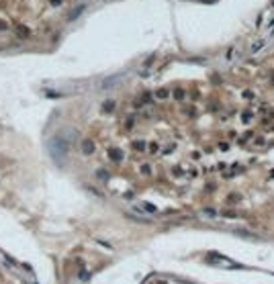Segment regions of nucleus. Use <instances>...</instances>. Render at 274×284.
Here are the masks:
<instances>
[{"label":"nucleus","mask_w":274,"mask_h":284,"mask_svg":"<svg viewBox=\"0 0 274 284\" xmlns=\"http://www.w3.org/2000/svg\"><path fill=\"white\" fill-rule=\"evenodd\" d=\"M270 39H272V37H262V35H260V37L250 45V53H252V55H258L262 49H268V41Z\"/></svg>","instance_id":"nucleus-1"},{"label":"nucleus","mask_w":274,"mask_h":284,"mask_svg":"<svg viewBox=\"0 0 274 284\" xmlns=\"http://www.w3.org/2000/svg\"><path fill=\"white\" fill-rule=\"evenodd\" d=\"M82 151H84V154H92V151H94V141L84 139V141H82Z\"/></svg>","instance_id":"nucleus-2"},{"label":"nucleus","mask_w":274,"mask_h":284,"mask_svg":"<svg viewBox=\"0 0 274 284\" xmlns=\"http://www.w3.org/2000/svg\"><path fill=\"white\" fill-rule=\"evenodd\" d=\"M109 158L113 159V162H121V159H123V154H121L119 149H109Z\"/></svg>","instance_id":"nucleus-3"},{"label":"nucleus","mask_w":274,"mask_h":284,"mask_svg":"<svg viewBox=\"0 0 274 284\" xmlns=\"http://www.w3.org/2000/svg\"><path fill=\"white\" fill-rule=\"evenodd\" d=\"M17 33H18V37H23V39H27L31 31H29L27 27H23V25H18V27H17Z\"/></svg>","instance_id":"nucleus-4"},{"label":"nucleus","mask_w":274,"mask_h":284,"mask_svg":"<svg viewBox=\"0 0 274 284\" xmlns=\"http://www.w3.org/2000/svg\"><path fill=\"white\" fill-rule=\"evenodd\" d=\"M82 10H84V4H82V6H76L74 10L70 12V17H68V21H74V18H76V17H78V14H80V12H82Z\"/></svg>","instance_id":"nucleus-5"},{"label":"nucleus","mask_w":274,"mask_h":284,"mask_svg":"<svg viewBox=\"0 0 274 284\" xmlns=\"http://www.w3.org/2000/svg\"><path fill=\"white\" fill-rule=\"evenodd\" d=\"M113 108H115V102H113V100H109V102L103 104V110H104V113H111Z\"/></svg>","instance_id":"nucleus-6"},{"label":"nucleus","mask_w":274,"mask_h":284,"mask_svg":"<svg viewBox=\"0 0 274 284\" xmlns=\"http://www.w3.org/2000/svg\"><path fill=\"white\" fill-rule=\"evenodd\" d=\"M96 178H100V180H109V172H104V170H96Z\"/></svg>","instance_id":"nucleus-7"},{"label":"nucleus","mask_w":274,"mask_h":284,"mask_svg":"<svg viewBox=\"0 0 274 284\" xmlns=\"http://www.w3.org/2000/svg\"><path fill=\"white\" fill-rule=\"evenodd\" d=\"M141 209L143 210H149V213H155V206L149 205V202H141Z\"/></svg>","instance_id":"nucleus-8"},{"label":"nucleus","mask_w":274,"mask_h":284,"mask_svg":"<svg viewBox=\"0 0 274 284\" xmlns=\"http://www.w3.org/2000/svg\"><path fill=\"white\" fill-rule=\"evenodd\" d=\"M203 215H205V217H217V213L211 210V209H205V210H203Z\"/></svg>","instance_id":"nucleus-9"},{"label":"nucleus","mask_w":274,"mask_h":284,"mask_svg":"<svg viewBox=\"0 0 274 284\" xmlns=\"http://www.w3.org/2000/svg\"><path fill=\"white\" fill-rule=\"evenodd\" d=\"M155 96H158V98H166V96H168V92H166V90H158V92H155Z\"/></svg>","instance_id":"nucleus-10"},{"label":"nucleus","mask_w":274,"mask_h":284,"mask_svg":"<svg viewBox=\"0 0 274 284\" xmlns=\"http://www.w3.org/2000/svg\"><path fill=\"white\" fill-rule=\"evenodd\" d=\"M143 145H145L143 141H137V143H133V147H135V149H143Z\"/></svg>","instance_id":"nucleus-11"},{"label":"nucleus","mask_w":274,"mask_h":284,"mask_svg":"<svg viewBox=\"0 0 274 284\" xmlns=\"http://www.w3.org/2000/svg\"><path fill=\"white\" fill-rule=\"evenodd\" d=\"M174 96H176V98H182L184 92H182V90H176V92H174Z\"/></svg>","instance_id":"nucleus-12"},{"label":"nucleus","mask_w":274,"mask_h":284,"mask_svg":"<svg viewBox=\"0 0 274 284\" xmlns=\"http://www.w3.org/2000/svg\"><path fill=\"white\" fill-rule=\"evenodd\" d=\"M0 29H2V31H4V29H6V25H4V23H0Z\"/></svg>","instance_id":"nucleus-13"},{"label":"nucleus","mask_w":274,"mask_h":284,"mask_svg":"<svg viewBox=\"0 0 274 284\" xmlns=\"http://www.w3.org/2000/svg\"><path fill=\"white\" fill-rule=\"evenodd\" d=\"M35 284H37V282H35Z\"/></svg>","instance_id":"nucleus-14"}]
</instances>
